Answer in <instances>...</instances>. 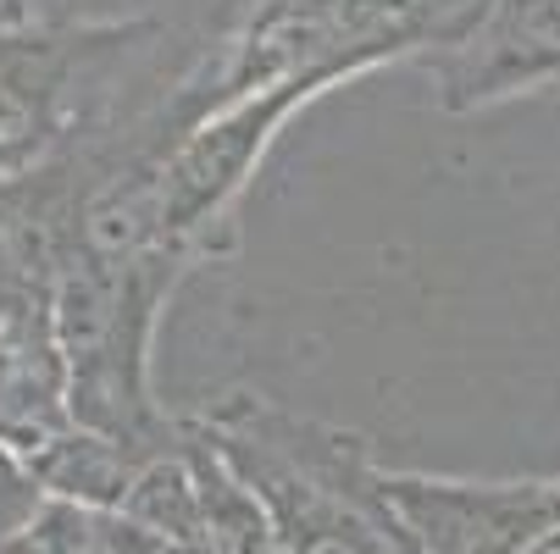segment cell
I'll return each instance as SVG.
<instances>
[{
	"mask_svg": "<svg viewBox=\"0 0 560 554\" xmlns=\"http://www.w3.org/2000/svg\"><path fill=\"white\" fill-rule=\"evenodd\" d=\"M500 0H222L195 56L155 106L162 155L206 117L283 90L355 78L399 61H439L483 34Z\"/></svg>",
	"mask_w": 560,
	"mask_h": 554,
	"instance_id": "cell-1",
	"label": "cell"
},
{
	"mask_svg": "<svg viewBox=\"0 0 560 554\" xmlns=\"http://www.w3.org/2000/svg\"><path fill=\"white\" fill-rule=\"evenodd\" d=\"M195 422L256 488L283 554H417L388 505L383 460L361 433L300 416L250 388L211 400Z\"/></svg>",
	"mask_w": 560,
	"mask_h": 554,
	"instance_id": "cell-2",
	"label": "cell"
},
{
	"mask_svg": "<svg viewBox=\"0 0 560 554\" xmlns=\"http://www.w3.org/2000/svg\"><path fill=\"white\" fill-rule=\"evenodd\" d=\"M195 272L178 250H90L72 245L56 272V333L72 366V416L144 460H162L189 438V416H173L155 393V333Z\"/></svg>",
	"mask_w": 560,
	"mask_h": 554,
	"instance_id": "cell-3",
	"label": "cell"
},
{
	"mask_svg": "<svg viewBox=\"0 0 560 554\" xmlns=\"http://www.w3.org/2000/svg\"><path fill=\"white\" fill-rule=\"evenodd\" d=\"M388 505L417 554H538L560 543V478H433L383 465Z\"/></svg>",
	"mask_w": 560,
	"mask_h": 554,
	"instance_id": "cell-4",
	"label": "cell"
},
{
	"mask_svg": "<svg viewBox=\"0 0 560 554\" xmlns=\"http://www.w3.org/2000/svg\"><path fill=\"white\" fill-rule=\"evenodd\" d=\"M444 111H483L511 95L560 90V0H500L483 34L428 61Z\"/></svg>",
	"mask_w": 560,
	"mask_h": 554,
	"instance_id": "cell-5",
	"label": "cell"
},
{
	"mask_svg": "<svg viewBox=\"0 0 560 554\" xmlns=\"http://www.w3.org/2000/svg\"><path fill=\"white\" fill-rule=\"evenodd\" d=\"M72 427V366L56 333V299L34 294L0 316V444L39 460Z\"/></svg>",
	"mask_w": 560,
	"mask_h": 554,
	"instance_id": "cell-6",
	"label": "cell"
},
{
	"mask_svg": "<svg viewBox=\"0 0 560 554\" xmlns=\"http://www.w3.org/2000/svg\"><path fill=\"white\" fill-rule=\"evenodd\" d=\"M28 465H34L45 499H72V505H90V510H122L128 488L139 483V471L150 460L133 455L128 444L90 433V427H72L67 438H56Z\"/></svg>",
	"mask_w": 560,
	"mask_h": 554,
	"instance_id": "cell-7",
	"label": "cell"
},
{
	"mask_svg": "<svg viewBox=\"0 0 560 554\" xmlns=\"http://www.w3.org/2000/svg\"><path fill=\"white\" fill-rule=\"evenodd\" d=\"M0 554H117V510H90L72 499H45L39 516Z\"/></svg>",
	"mask_w": 560,
	"mask_h": 554,
	"instance_id": "cell-8",
	"label": "cell"
},
{
	"mask_svg": "<svg viewBox=\"0 0 560 554\" xmlns=\"http://www.w3.org/2000/svg\"><path fill=\"white\" fill-rule=\"evenodd\" d=\"M39 505H45V488L34 478V465L0 444V549L39 516Z\"/></svg>",
	"mask_w": 560,
	"mask_h": 554,
	"instance_id": "cell-9",
	"label": "cell"
}]
</instances>
